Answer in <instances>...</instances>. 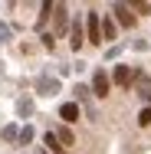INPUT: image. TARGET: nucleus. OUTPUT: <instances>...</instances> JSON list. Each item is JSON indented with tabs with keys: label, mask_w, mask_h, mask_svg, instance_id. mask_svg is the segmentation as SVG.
I'll return each mask as SVG.
<instances>
[{
	"label": "nucleus",
	"mask_w": 151,
	"mask_h": 154,
	"mask_svg": "<svg viewBox=\"0 0 151 154\" xmlns=\"http://www.w3.org/2000/svg\"><path fill=\"white\" fill-rule=\"evenodd\" d=\"M86 23H89V43H102V17L92 10L86 13Z\"/></svg>",
	"instance_id": "f257e3e1"
},
{
	"label": "nucleus",
	"mask_w": 151,
	"mask_h": 154,
	"mask_svg": "<svg viewBox=\"0 0 151 154\" xmlns=\"http://www.w3.org/2000/svg\"><path fill=\"white\" fill-rule=\"evenodd\" d=\"M112 13H115V20H118L121 26H135V13H131V7H128V3H115V7H112Z\"/></svg>",
	"instance_id": "f03ea898"
},
{
	"label": "nucleus",
	"mask_w": 151,
	"mask_h": 154,
	"mask_svg": "<svg viewBox=\"0 0 151 154\" xmlns=\"http://www.w3.org/2000/svg\"><path fill=\"white\" fill-rule=\"evenodd\" d=\"M92 89H95V95H109V75H105L102 69L92 75Z\"/></svg>",
	"instance_id": "7ed1b4c3"
},
{
	"label": "nucleus",
	"mask_w": 151,
	"mask_h": 154,
	"mask_svg": "<svg viewBox=\"0 0 151 154\" xmlns=\"http://www.w3.org/2000/svg\"><path fill=\"white\" fill-rule=\"evenodd\" d=\"M59 115H62V122H76V118H79V105H76V102H66V105H62L59 108Z\"/></svg>",
	"instance_id": "20e7f679"
},
{
	"label": "nucleus",
	"mask_w": 151,
	"mask_h": 154,
	"mask_svg": "<svg viewBox=\"0 0 151 154\" xmlns=\"http://www.w3.org/2000/svg\"><path fill=\"white\" fill-rule=\"evenodd\" d=\"M115 36H118L115 20H112V17H105V20H102V39H115Z\"/></svg>",
	"instance_id": "39448f33"
},
{
	"label": "nucleus",
	"mask_w": 151,
	"mask_h": 154,
	"mask_svg": "<svg viewBox=\"0 0 151 154\" xmlns=\"http://www.w3.org/2000/svg\"><path fill=\"white\" fill-rule=\"evenodd\" d=\"M46 148H49V154H66V151H62V144H59V138H56L53 131L46 134Z\"/></svg>",
	"instance_id": "423d86ee"
},
{
	"label": "nucleus",
	"mask_w": 151,
	"mask_h": 154,
	"mask_svg": "<svg viewBox=\"0 0 151 154\" xmlns=\"http://www.w3.org/2000/svg\"><path fill=\"white\" fill-rule=\"evenodd\" d=\"M128 79H131V75H128V66H115V82H118V85H125Z\"/></svg>",
	"instance_id": "0eeeda50"
},
{
	"label": "nucleus",
	"mask_w": 151,
	"mask_h": 154,
	"mask_svg": "<svg viewBox=\"0 0 151 154\" xmlns=\"http://www.w3.org/2000/svg\"><path fill=\"white\" fill-rule=\"evenodd\" d=\"M69 43H72V49H79V46H82V26H79V23L72 26V39H69Z\"/></svg>",
	"instance_id": "6e6552de"
},
{
	"label": "nucleus",
	"mask_w": 151,
	"mask_h": 154,
	"mask_svg": "<svg viewBox=\"0 0 151 154\" xmlns=\"http://www.w3.org/2000/svg\"><path fill=\"white\" fill-rule=\"evenodd\" d=\"M56 138H59V144H72V131H69V128H59Z\"/></svg>",
	"instance_id": "1a4fd4ad"
},
{
	"label": "nucleus",
	"mask_w": 151,
	"mask_h": 154,
	"mask_svg": "<svg viewBox=\"0 0 151 154\" xmlns=\"http://www.w3.org/2000/svg\"><path fill=\"white\" fill-rule=\"evenodd\" d=\"M33 141V128H23V131H20V144H30Z\"/></svg>",
	"instance_id": "9d476101"
},
{
	"label": "nucleus",
	"mask_w": 151,
	"mask_h": 154,
	"mask_svg": "<svg viewBox=\"0 0 151 154\" xmlns=\"http://www.w3.org/2000/svg\"><path fill=\"white\" fill-rule=\"evenodd\" d=\"M138 125H145V128H148V125H151V108H145V112L138 115Z\"/></svg>",
	"instance_id": "9b49d317"
},
{
	"label": "nucleus",
	"mask_w": 151,
	"mask_h": 154,
	"mask_svg": "<svg viewBox=\"0 0 151 154\" xmlns=\"http://www.w3.org/2000/svg\"><path fill=\"white\" fill-rule=\"evenodd\" d=\"M141 98H145V102H151V89H141Z\"/></svg>",
	"instance_id": "f8f14e48"
}]
</instances>
